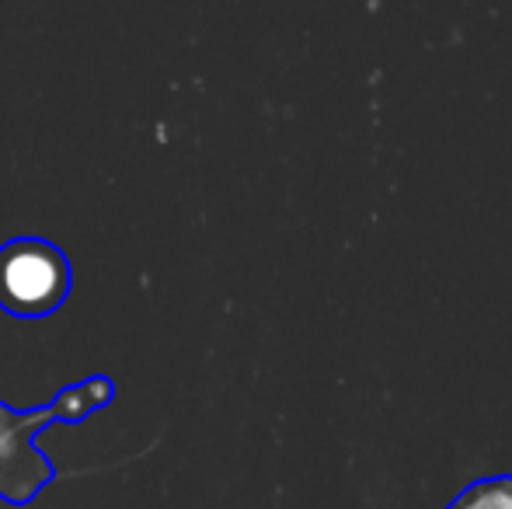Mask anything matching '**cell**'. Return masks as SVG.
<instances>
[{"label":"cell","mask_w":512,"mask_h":509,"mask_svg":"<svg viewBox=\"0 0 512 509\" xmlns=\"http://www.w3.org/2000/svg\"><path fill=\"white\" fill-rule=\"evenodd\" d=\"M446 509H512V475L478 478Z\"/></svg>","instance_id":"4"},{"label":"cell","mask_w":512,"mask_h":509,"mask_svg":"<svg viewBox=\"0 0 512 509\" xmlns=\"http://www.w3.org/2000/svg\"><path fill=\"white\" fill-rule=\"evenodd\" d=\"M112 398H115V384L108 381V377H88V381H81V384H70V387H63V391H56V398H53L56 422H67V426L84 422L88 415L112 405Z\"/></svg>","instance_id":"3"},{"label":"cell","mask_w":512,"mask_h":509,"mask_svg":"<svg viewBox=\"0 0 512 509\" xmlns=\"http://www.w3.org/2000/svg\"><path fill=\"white\" fill-rule=\"evenodd\" d=\"M74 290V265L46 238H11L0 245V311L21 321L56 314Z\"/></svg>","instance_id":"1"},{"label":"cell","mask_w":512,"mask_h":509,"mask_svg":"<svg viewBox=\"0 0 512 509\" xmlns=\"http://www.w3.org/2000/svg\"><path fill=\"white\" fill-rule=\"evenodd\" d=\"M49 422H56L53 401L32 408V412H18V408L0 401V499L4 503L28 506L53 482V464L35 447V440Z\"/></svg>","instance_id":"2"}]
</instances>
